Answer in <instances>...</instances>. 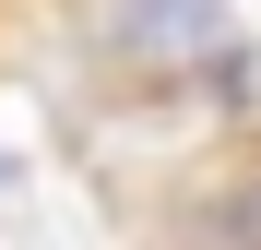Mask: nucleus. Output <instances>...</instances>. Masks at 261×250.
I'll use <instances>...</instances> for the list:
<instances>
[{
  "mask_svg": "<svg viewBox=\"0 0 261 250\" xmlns=\"http://www.w3.org/2000/svg\"><path fill=\"white\" fill-rule=\"evenodd\" d=\"M95 48L119 72H214L226 60V0H107Z\"/></svg>",
  "mask_w": 261,
  "mask_h": 250,
  "instance_id": "obj_1",
  "label": "nucleus"
},
{
  "mask_svg": "<svg viewBox=\"0 0 261 250\" xmlns=\"http://www.w3.org/2000/svg\"><path fill=\"white\" fill-rule=\"evenodd\" d=\"M226 226H238V238H261V191H238V202H226Z\"/></svg>",
  "mask_w": 261,
  "mask_h": 250,
  "instance_id": "obj_2",
  "label": "nucleus"
},
{
  "mask_svg": "<svg viewBox=\"0 0 261 250\" xmlns=\"http://www.w3.org/2000/svg\"><path fill=\"white\" fill-rule=\"evenodd\" d=\"M0 179H12V167H0Z\"/></svg>",
  "mask_w": 261,
  "mask_h": 250,
  "instance_id": "obj_3",
  "label": "nucleus"
}]
</instances>
